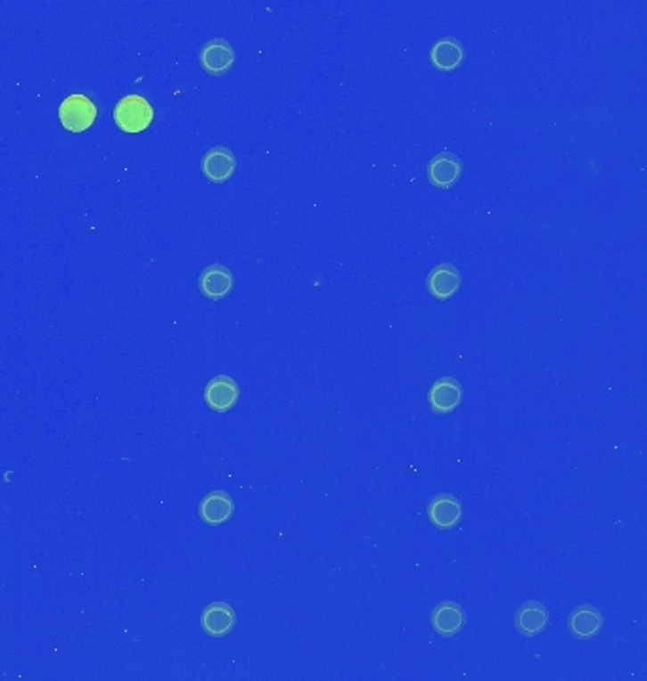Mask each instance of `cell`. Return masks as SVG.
Here are the masks:
<instances>
[{
    "label": "cell",
    "instance_id": "6da1fadb",
    "mask_svg": "<svg viewBox=\"0 0 647 681\" xmlns=\"http://www.w3.org/2000/svg\"><path fill=\"white\" fill-rule=\"evenodd\" d=\"M153 119L150 103L141 95H126L114 108V121L123 133H141Z\"/></svg>",
    "mask_w": 647,
    "mask_h": 681
},
{
    "label": "cell",
    "instance_id": "7a4b0ae2",
    "mask_svg": "<svg viewBox=\"0 0 647 681\" xmlns=\"http://www.w3.org/2000/svg\"><path fill=\"white\" fill-rule=\"evenodd\" d=\"M59 119L67 131L84 133L97 119V106L86 95H70L59 106Z\"/></svg>",
    "mask_w": 647,
    "mask_h": 681
},
{
    "label": "cell",
    "instance_id": "3957f363",
    "mask_svg": "<svg viewBox=\"0 0 647 681\" xmlns=\"http://www.w3.org/2000/svg\"><path fill=\"white\" fill-rule=\"evenodd\" d=\"M199 63L210 76L225 74L235 63V52L231 44L224 38H214L207 42L199 52Z\"/></svg>",
    "mask_w": 647,
    "mask_h": 681
},
{
    "label": "cell",
    "instance_id": "277c9868",
    "mask_svg": "<svg viewBox=\"0 0 647 681\" xmlns=\"http://www.w3.org/2000/svg\"><path fill=\"white\" fill-rule=\"evenodd\" d=\"M239 384L227 375L214 377L205 386V401L216 413H227L229 409H233V406L239 401Z\"/></svg>",
    "mask_w": 647,
    "mask_h": 681
},
{
    "label": "cell",
    "instance_id": "5b68a950",
    "mask_svg": "<svg viewBox=\"0 0 647 681\" xmlns=\"http://www.w3.org/2000/svg\"><path fill=\"white\" fill-rule=\"evenodd\" d=\"M201 170L209 182L222 184L233 176L237 170V160L233 152L225 146H214L201 158Z\"/></svg>",
    "mask_w": 647,
    "mask_h": 681
},
{
    "label": "cell",
    "instance_id": "8992f818",
    "mask_svg": "<svg viewBox=\"0 0 647 681\" xmlns=\"http://www.w3.org/2000/svg\"><path fill=\"white\" fill-rule=\"evenodd\" d=\"M462 175L460 158L453 152H441L428 165V180L436 188L449 190L458 182Z\"/></svg>",
    "mask_w": 647,
    "mask_h": 681
},
{
    "label": "cell",
    "instance_id": "52a82bcc",
    "mask_svg": "<svg viewBox=\"0 0 647 681\" xmlns=\"http://www.w3.org/2000/svg\"><path fill=\"white\" fill-rule=\"evenodd\" d=\"M233 284H235L233 275H231L227 267L220 266V263H212V266H209L201 273V276H199V290H201L205 298L214 301L229 296V291L233 290Z\"/></svg>",
    "mask_w": 647,
    "mask_h": 681
},
{
    "label": "cell",
    "instance_id": "ba28073f",
    "mask_svg": "<svg viewBox=\"0 0 647 681\" xmlns=\"http://www.w3.org/2000/svg\"><path fill=\"white\" fill-rule=\"evenodd\" d=\"M430 407L438 414L453 413L462 401V386L453 377H443L434 382L428 392Z\"/></svg>",
    "mask_w": 647,
    "mask_h": 681
},
{
    "label": "cell",
    "instance_id": "9c48e42d",
    "mask_svg": "<svg viewBox=\"0 0 647 681\" xmlns=\"http://www.w3.org/2000/svg\"><path fill=\"white\" fill-rule=\"evenodd\" d=\"M428 519L439 530H451L462 521V504L453 494H439L428 505Z\"/></svg>",
    "mask_w": 647,
    "mask_h": 681
},
{
    "label": "cell",
    "instance_id": "30bf717a",
    "mask_svg": "<svg viewBox=\"0 0 647 681\" xmlns=\"http://www.w3.org/2000/svg\"><path fill=\"white\" fill-rule=\"evenodd\" d=\"M237 623L235 611L225 602H212L201 615V627L212 638H222L233 630Z\"/></svg>",
    "mask_w": 647,
    "mask_h": 681
},
{
    "label": "cell",
    "instance_id": "8fae6325",
    "mask_svg": "<svg viewBox=\"0 0 647 681\" xmlns=\"http://www.w3.org/2000/svg\"><path fill=\"white\" fill-rule=\"evenodd\" d=\"M462 276L458 269L451 263H441V266L434 267L428 275V291L438 299H449L460 290Z\"/></svg>",
    "mask_w": 647,
    "mask_h": 681
},
{
    "label": "cell",
    "instance_id": "7c38bea8",
    "mask_svg": "<svg viewBox=\"0 0 647 681\" xmlns=\"http://www.w3.org/2000/svg\"><path fill=\"white\" fill-rule=\"evenodd\" d=\"M431 627L443 638H453L466 623V613L455 602H441L431 611Z\"/></svg>",
    "mask_w": 647,
    "mask_h": 681
},
{
    "label": "cell",
    "instance_id": "4fadbf2b",
    "mask_svg": "<svg viewBox=\"0 0 647 681\" xmlns=\"http://www.w3.org/2000/svg\"><path fill=\"white\" fill-rule=\"evenodd\" d=\"M604 625L602 613L593 606H579L568 617V628L577 640H591Z\"/></svg>",
    "mask_w": 647,
    "mask_h": 681
},
{
    "label": "cell",
    "instance_id": "5bb4252c",
    "mask_svg": "<svg viewBox=\"0 0 647 681\" xmlns=\"http://www.w3.org/2000/svg\"><path fill=\"white\" fill-rule=\"evenodd\" d=\"M549 621V611L539 602H527L525 606H520L515 615V627L517 630L527 638L537 636L539 632H544Z\"/></svg>",
    "mask_w": 647,
    "mask_h": 681
},
{
    "label": "cell",
    "instance_id": "9a60e30c",
    "mask_svg": "<svg viewBox=\"0 0 647 681\" xmlns=\"http://www.w3.org/2000/svg\"><path fill=\"white\" fill-rule=\"evenodd\" d=\"M235 504L231 500V496L224 490H214L209 492L203 498L201 505H199V515L207 522V524H222L229 521V517L233 515Z\"/></svg>",
    "mask_w": 647,
    "mask_h": 681
},
{
    "label": "cell",
    "instance_id": "2e32d148",
    "mask_svg": "<svg viewBox=\"0 0 647 681\" xmlns=\"http://www.w3.org/2000/svg\"><path fill=\"white\" fill-rule=\"evenodd\" d=\"M430 59L438 70L451 72L464 61V48L455 38H441L430 50Z\"/></svg>",
    "mask_w": 647,
    "mask_h": 681
}]
</instances>
